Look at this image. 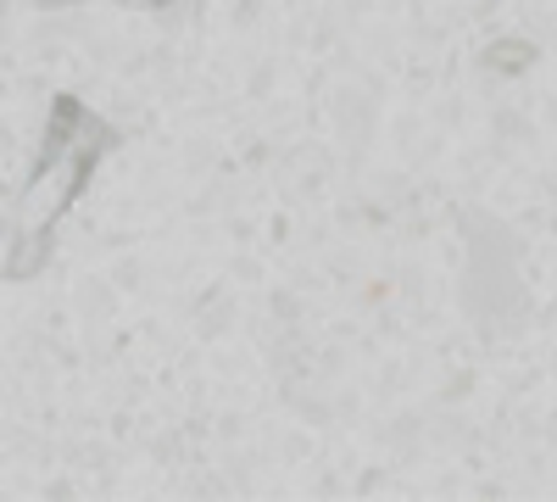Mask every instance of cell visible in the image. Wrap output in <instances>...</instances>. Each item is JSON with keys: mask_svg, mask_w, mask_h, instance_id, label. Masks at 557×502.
I'll list each match as a JSON object with an SVG mask.
<instances>
[{"mask_svg": "<svg viewBox=\"0 0 557 502\" xmlns=\"http://www.w3.org/2000/svg\"><path fill=\"white\" fill-rule=\"evenodd\" d=\"M39 7H84V0H39Z\"/></svg>", "mask_w": 557, "mask_h": 502, "instance_id": "obj_1", "label": "cell"}]
</instances>
